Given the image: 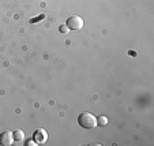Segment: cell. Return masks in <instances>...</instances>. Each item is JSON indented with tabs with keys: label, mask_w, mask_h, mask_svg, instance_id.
<instances>
[{
	"label": "cell",
	"mask_w": 154,
	"mask_h": 146,
	"mask_svg": "<svg viewBox=\"0 0 154 146\" xmlns=\"http://www.w3.org/2000/svg\"><path fill=\"white\" fill-rule=\"evenodd\" d=\"M78 123L79 126L83 127L86 130H93L98 126V123H97V117L94 116L93 113L90 112H83L78 116Z\"/></svg>",
	"instance_id": "obj_1"
},
{
	"label": "cell",
	"mask_w": 154,
	"mask_h": 146,
	"mask_svg": "<svg viewBox=\"0 0 154 146\" xmlns=\"http://www.w3.org/2000/svg\"><path fill=\"white\" fill-rule=\"evenodd\" d=\"M66 25H67V27L70 30H81L82 27H83V19H82L81 17H78V15H74V17H70L67 19V22H66Z\"/></svg>",
	"instance_id": "obj_2"
},
{
	"label": "cell",
	"mask_w": 154,
	"mask_h": 146,
	"mask_svg": "<svg viewBox=\"0 0 154 146\" xmlns=\"http://www.w3.org/2000/svg\"><path fill=\"white\" fill-rule=\"evenodd\" d=\"M33 139L37 142V145H44L48 139V132L44 129H38L34 131V135H33Z\"/></svg>",
	"instance_id": "obj_3"
},
{
	"label": "cell",
	"mask_w": 154,
	"mask_h": 146,
	"mask_svg": "<svg viewBox=\"0 0 154 146\" xmlns=\"http://www.w3.org/2000/svg\"><path fill=\"white\" fill-rule=\"evenodd\" d=\"M12 143H14V135L11 131H3L0 134V145L11 146Z\"/></svg>",
	"instance_id": "obj_4"
},
{
	"label": "cell",
	"mask_w": 154,
	"mask_h": 146,
	"mask_svg": "<svg viewBox=\"0 0 154 146\" xmlns=\"http://www.w3.org/2000/svg\"><path fill=\"white\" fill-rule=\"evenodd\" d=\"M12 135H14V142L15 143H22L25 139V132L22 131V130H15L14 132H12Z\"/></svg>",
	"instance_id": "obj_5"
},
{
	"label": "cell",
	"mask_w": 154,
	"mask_h": 146,
	"mask_svg": "<svg viewBox=\"0 0 154 146\" xmlns=\"http://www.w3.org/2000/svg\"><path fill=\"white\" fill-rule=\"evenodd\" d=\"M97 123H98L100 126H106V124H108V117H106V116H100V117H97Z\"/></svg>",
	"instance_id": "obj_6"
},
{
	"label": "cell",
	"mask_w": 154,
	"mask_h": 146,
	"mask_svg": "<svg viewBox=\"0 0 154 146\" xmlns=\"http://www.w3.org/2000/svg\"><path fill=\"white\" fill-rule=\"evenodd\" d=\"M59 29H60V32H61V33H68V30H70V29L67 27V25H61V26L59 27Z\"/></svg>",
	"instance_id": "obj_7"
},
{
	"label": "cell",
	"mask_w": 154,
	"mask_h": 146,
	"mask_svg": "<svg viewBox=\"0 0 154 146\" xmlns=\"http://www.w3.org/2000/svg\"><path fill=\"white\" fill-rule=\"evenodd\" d=\"M25 145L26 146H35L37 145V142H35L34 139H30V141H27V142H25Z\"/></svg>",
	"instance_id": "obj_8"
}]
</instances>
